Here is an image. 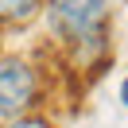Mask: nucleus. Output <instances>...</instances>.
Wrapping results in <instances>:
<instances>
[{"instance_id": "3", "label": "nucleus", "mask_w": 128, "mask_h": 128, "mask_svg": "<svg viewBox=\"0 0 128 128\" xmlns=\"http://www.w3.org/2000/svg\"><path fill=\"white\" fill-rule=\"evenodd\" d=\"M43 8V0H0V24H27Z\"/></svg>"}, {"instance_id": "2", "label": "nucleus", "mask_w": 128, "mask_h": 128, "mask_svg": "<svg viewBox=\"0 0 128 128\" xmlns=\"http://www.w3.org/2000/svg\"><path fill=\"white\" fill-rule=\"evenodd\" d=\"M39 97V78L24 58H0V120H20Z\"/></svg>"}, {"instance_id": "4", "label": "nucleus", "mask_w": 128, "mask_h": 128, "mask_svg": "<svg viewBox=\"0 0 128 128\" xmlns=\"http://www.w3.org/2000/svg\"><path fill=\"white\" fill-rule=\"evenodd\" d=\"M8 128H54V124L43 116H20V120H8Z\"/></svg>"}, {"instance_id": "5", "label": "nucleus", "mask_w": 128, "mask_h": 128, "mask_svg": "<svg viewBox=\"0 0 128 128\" xmlns=\"http://www.w3.org/2000/svg\"><path fill=\"white\" fill-rule=\"evenodd\" d=\"M120 97H124V105H128V82H124V86H120Z\"/></svg>"}, {"instance_id": "1", "label": "nucleus", "mask_w": 128, "mask_h": 128, "mask_svg": "<svg viewBox=\"0 0 128 128\" xmlns=\"http://www.w3.org/2000/svg\"><path fill=\"white\" fill-rule=\"evenodd\" d=\"M47 24L66 47L78 50V58H89L105 50L109 39V8L105 0H50Z\"/></svg>"}]
</instances>
